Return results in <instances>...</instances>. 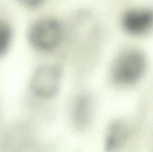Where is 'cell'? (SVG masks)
<instances>
[{
	"label": "cell",
	"mask_w": 153,
	"mask_h": 152,
	"mask_svg": "<svg viewBox=\"0 0 153 152\" xmlns=\"http://www.w3.org/2000/svg\"><path fill=\"white\" fill-rule=\"evenodd\" d=\"M94 99L91 94L82 92L76 95L70 109V117L78 129H85L91 124L94 115Z\"/></svg>",
	"instance_id": "5b68a950"
},
{
	"label": "cell",
	"mask_w": 153,
	"mask_h": 152,
	"mask_svg": "<svg viewBox=\"0 0 153 152\" xmlns=\"http://www.w3.org/2000/svg\"><path fill=\"white\" fill-rule=\"evenodd\" d=\"M146 58L141 51L129 49L123 51L115 58L111 67V79L118 86L135 84L144 75Z\"/></svg>",
	"instance_id": "6da1fadb"
},
{
	"label": "cell",
	"mask_w": 153,
	"mask_h": 152,
	"mask_svg": "<svg viewBox=\"0 0 153 152\" xmlns=\"http://www.w3.org/2000/svg\"><path fill=\"white\" fill-rule=\"evenodd\" d=\"M22 5L28 7H36L43 4L46 0H17Z\"/></svg>",
	"instance_id": "ba28073f"
},
{
	"label": "cell",
	"mask_w": 153,
	"mask_h": 152,
	"mask_svg": "<svg viewBox=\"0 0 153 152\" xmlns=\"http://www.w3.org/2000/svg\"><path fill=\"white\" fill-rule=\"evenodd\" d=\"M130 128L128 123L122 119L113 121L108 128L105 139V150L113 152L120 148L128 139Z\"/></svg>",
	"instance_id": "8992f818"
},
{
	"label": "cell",
	"mask_w": 153,
	"mask_h": 152,
	"mask_svg": "<svg viewBox=\"0 0 153 152\" xmlns=\"http://www.w3.org/2000/svg\"><path fill=\"white\" fill-rule=\"evenodd\" d=\"M153 24L152 11L147 8L128 10L122 18V26L127 33L132 35H143L151 30Z\"/></svg>",
	"instance_id": "277c9868"
},
{
	"label": "cell",
	"mask_w": 153,
	"mask_h": 152,
	"mask_svg": "<svg viewBox=\"0 0 153 152\" xmlns=\"http://www.w3.org/2000/svg\"><path fill=\"white\" fill-rule=\"evenodd\" d=\"M63 27L56 19L43 17L33 22L28 32L30 44L40 52H51L61 43Z\"/></svg>",
	"instance_id": "7a4b0ae2"
},
{
	"label": "cell",
	"mask_w": 153,
	"mask_h": 152,
	"mask_svg": "<svg viewBox=\"0 0 153 152\" xmlns=\"http://www.w3.org/2000/svg\"><path fill=\"white\" fill-rule=\"evenodd\" d=\"M62 80V70L52 64L42 65L36 69L31 76L29 88L32 94L48 99L57 95Z\"/></svg>",
	"instance_id": "3957f363"
},
{
	"label": "cell",
	"mask_w": 153,
	"mask_h": 152,
	"mask_svg": "<svg viewBox=\"0 0 153 152\" xmlns=\"http://www.w3.org/2000/svg\"><path fill=\"white\" fill-rule=\"evenodd\" d=\"M13 38V31L10 24L0 19V57L3 56L10 49Z\"/></svg>",
	"instance_id": "52a82bcc"
}]
</instances>
